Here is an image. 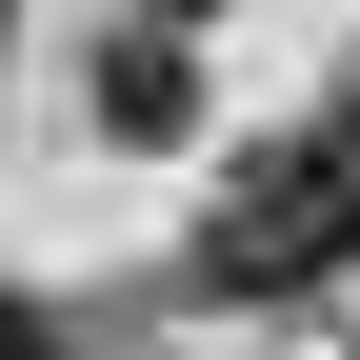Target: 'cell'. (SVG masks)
Instances as JSON below:
<instances>
[{
	"instance_id": "cell-2",
	"label": "cell",
	"mask_w": 360,
	"mask_h": 360,
	"mask_svg": "<svg viewBox=\"0 0 360 360\" xmlns=\"http://www.w3.org/2000/svg\"><path fill=\"white\" fill-rule=\"evenodd\" d=\"M101 120L120 141H180V120H200V80H180V40L141 20V40H101Z\"/></svg>"
},
{
	"instance_id": "cell-4",
	"label": "cell",
	"mask_w": 360,
	"mask_h": 360,
	"mask_svg": "<svg viewBox=\"0 0 360 360\" xmlns=\"http://www.w3.org/2000/svg\"><path fill=\"white\" fill-rule=\"evenodd\" d=\"M141 20H160V40H180V20H200V0H141Z\"/></svg>"
},
{
	"instance_id": "cell-3",
	"label": "cell",
	"mask_w": 360,
	"mask_h": 360,
	"mask_svg": "<svg viewBox=\"0 0 360 360\" xmlns=\"http://www.w3.org/2000/svg\"><path fill=\"white\" fill-rule=\"evenodd\" d=\"M0 360H60V321H40V300H20V281H0Z\"/></svg>"
},
{
	"instance_id": "cell-1",
	"label": "cell",
	"mask_w": 360,
	"mask_h": 360,
	"mask_svg": "<svg viewBox=\"0 0 360 360\" xmlns=\"http://www.w3.org/2000/svg\"><path fill=\"white\" fill-rule=\"evenodd\" d=\"M360 260V101L300 120V141H260L240 180L200 200V300H300Z\"/></svg>"
}]
</instances>
